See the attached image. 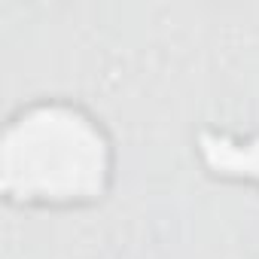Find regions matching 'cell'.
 <instances>
[{
  "mask_svg": "<svg viewBox=\"0 0 259 259\" xmlns=\"http://www.w3.org/2000/svg\"><path fill=\"white\" fill-rule=\"evenodd\" d=\"M119 153L104 119L76 98L37 95L0 128V195L19 210H85L110 198Z\"/></svg>",
  "mask_w": 259,
  "mask_h": 259,
  "instance_id": "cell-1",
  "label": "cell"
},
{
  "mask_svg": "<svg viewBox=\"0 0 259 259\" xmlns=\"http://www.w3.org/2000/svg\"><path fill=\"white\" fill-rule=\"evenodd\" d=\"M192 153L210 180L259 189V132L235 135L226 128H201Z\"/></svg>",
  "mask_w": 259,
  "mask_h": 259,
  "instance_id": "cell-2",
  "label": "cell"
}]
</instances>
